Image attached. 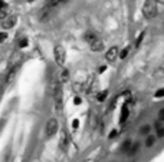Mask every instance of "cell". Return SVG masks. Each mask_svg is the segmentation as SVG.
<instances>
[{
    "mask_svg": "<svg viewBox=\"0 0 164 162\" xmlns=\"http://www.w3.org/2000/svg\"><path fill=\"white\" fill-rule=\"evenodd\" d=\"M52 98H53L56 114H62V111H63V91H62V85L59 82H53V85H52Z\"/></svg>",
    "mask_w": 164,
    "mask_h": 162,
    "instance_id": "cell-1",
    "label": "cell"
},
{
    "mask_svg": "<svg viewBox=\"0 0 164 162\" xmlns=\"http://www.w3.org/2000/svg\"><path fill=\"white\" fill-rule=\"evenodd\" d=\"M157 13H159V3L155 0H145L142 6V16L147 20H151L157 16Z\"/></svg>",
    "mask_w": 164,
    "mask_h": 162,
    "instance_id": "cell-2",
    "label": "cell"
},
{
    "mask_svg": "<svg viewBox=\"0 0 164 162\" xmlns=\"http://www.w3.org/2000/svg\"><path fill=\"white\" fill-rule=\"evenodd\" d=\"M53 56H55V62L58 66H63L65 65V59H66V52L63 46L60 45H56L53 49Z\"/></svg>",
    "mask_w": 164,
    "mask_h": 162,
    "instance_id": "cell-3",
    "label": "cell"
},
{
    "mask_svg": "<svg viewBox=\"0 0 164 162\" xmlns=\"http://www.w3.org/2000/svg\"><path fill=\"white\" fill-rule=\"evenodd\" d=\"M59 129V122H58V119L56 118H50L48 122H46V126H45V134L48 138L50 136H53L56 132Z\"/></svg>",
    "mask_w": 164,
    "mask_h": 162,
    "instance_id": "cell-4",
    "label": "cell"
},
{
    "mask_svg": "<svg viewBox=\"0 0 164 162\" xmlns=\"http://www.w3.org/2000/svg\"><path fill=\"white\" fill-rule=\"evenodd\" d=\"M59 148L63 152H66L69 148V135H68L66 129H60L59 132Z\"/></svg>",
    "mask_w": 164,
    "mask_h": 162,
    "instance_id": "cell-5",
    "label": "cell"
},
{
    "mask_svg": "<svg viewBox=\"0 0 164 162\" xmlns=\"http://www.w3.org/2000/svg\"><path fill=\"white\" fill-rule=\"evenodd\" d=\"M16 22H17V17L15 15H9V16H6L2 20V27L3 29H12V27L16 25Z\"/></svg>",
    "mask_w": 164,
    "mask_h": 162,
    "instance_id": "cell-6",
    "label": "cell"
},
{
    "mask_svg": "<svg viewBox=\"0 0 164 162\" xmlns=\"http://www.w3.org/2000/svg\"><path fill=\"white\" fill-rule=\"evenodd\" d=\"M118 53H120V50L117 46H112V48H109L107 50V53H105V60H108V62H115V59L118 58Z\"/></svg>",
    "mask_w": 164,
    "mask_h": 162,
    "instance_id": "cell-7",
    "label": "cell"
},
{
    "mask_svg": "<svg viewBox=\"0 0 164 162\" xmlns=\"http://www.w3.org/2000/svg\"><path fill=\"white\" fill-rule=\"evenodd\" d=\"M89 48H91L92 52H102L104 50V42H102V39L97 38L95 40H92L89 43Z\"/></svg>",
    "mask_w": 164,
    "mask_h": 162,
    "instance_id": "cell-8",
    "label": "cell"
},
{
    "mask_svg": "<svg viewBox=\"0 0 164 162\" xmlns=\"http://www.w3.org/2000/svg\"><path fill=\"white\" fill-rule=\"evenodd\" d=\"M52 12H53V9H50V7H46V6H45L43 9H42V12L39 13V19H40L42 22L49 20L50 17H52Z\"/></svg>",
    "mask_w": 164,
    "mask_h": 162,
    "instance_id": "cell-9",
    "label": "cell"
},
{
    "mask_svg": "<svg viewBox=\"0 0 164 162\" xmlns=\"http://www.w3.org/2000/svg\"><path fill=\"white\" fill-rule=\"evenodd\" d=\"M17 69H19V66H15V68H9L7 73H6V83H7V85H9V83H12V82H13V79L16 78Z\"/></svg>",
    "mask_w": 164,
    "mask_h": 162,
    "instance_id": "cell-10",
    "label": "cell"
},
{
    "mask_svg": "<svg viewBox=\"0 0 164 162\" xmlns=\"http://www.w3.org/2000/svg\"><path fill=\"white\" fill-rule=\"evenodd\" d=\"M20 60H22V53H15L13 56L10 58V62H9V68H15V66H19L20 63Z\"/></svg>",
    "mask_w": 164,
    "mask_h": 162,
    "instance_id": "cell-11",
    "label": "cell"
},
{
    "mask_svg": "<svg viewBox=\"0 0 164 162\" xmlns=\"http://www.w3.org/2000/svg\"><path fill=\"white\" fill-rule=\"evenodd\" d=\"M58 82H59L60 85H62V83H68V82H69V70L65 69V68L60 70V73H59V81H58Z\"/></svg>",
    "mask_w": 164,
    "mask_h": 162,
    "instance_id": "cell-12",
    "label": "cell"
},
{
    "mask_svg": "<svg viewBox=\"0 0 164 162\" xmlns=\"http://www.w3.org/2000/svg\"><path fill=\"white\" fill-rule=\"evenodd\" d=\"M128 115H130V108H128V103L125 105H122V108H121V118H120V122L121 124H124L128 118Z\"/></svg>",
    "mask_w": 164,
    "mask_h": 162,
    "instance_id": "cell-13",
    "label": "cell"
},
{
    "mask_svg": "<svg viewBox=\"0 0 164 162\" xmlns=\"http://www.w3.org/2000/svg\"><path fill=\"white\" fill-rule=\"evenodd\" d=\"M66 0H45V6L46 7H50V9H55V7H58L60 6L62 3H65Z\"/></svg>",
    "mask_w": 164,
    "mask_h": 162,
    "instance_id": "cell-14",
    "label": "cell"
},
{
    "mask_svg": "<svg viewBox=\"0 0 164 162\" xmlns=\"http://www.w3.org/2000/svg\"><path fill=\"white\" fill-rule=\"evenodd\" d=\"M107 96H108V91H102V92H99V93H98L97 99H98L99 102H104L105 99H107Z\"/></svg>",
    "mask_w": 164,
    "mask_h": 162,
    "instance_id": "cell-15",
    "label": "cell"
},
{
    "mask_svg": "<svg viewBox=\"0 0 164 162\" xmlns=\"http://www.w3.org/2000/svg\"><path fill=\"white\" fill-rule=\"evenodd\" d=\"M154 144H155V136H148L147 141H145V146L147 148H151Z\"/></svg>",
    "mask_w": 164,
    "mask_h": 162,
    "instance_id": "cell-16",
    "label": "cell"
},
{
    "mask_svg": "<svg viewBox=\"0 0 164 162\" xmlns=\"http://www.w3.org/2000/svg\"><path fill=\"white\" fill-rule=\"evenodd\" d=\"M97 38H98V36H97L95 33H87V35H85V40H87L88 43H91V42H92V40H95Z\"/></svg>",
    "mask_w": 164,
    "mask_h": 162,
    "instance_id": "cell-17",
    "label": "cell"
},
{
    "mask_svg": "<svg viewBox=\"0 0 164 162\" xmlns=\"http://www.w3.org/2000/svg\"><path fill=\"white\" fill-rule=\"evenodd\" d=\"M144 36H145V32H141L140 35H138V38H137V40H135V48H138V46L141 45V42H142V39H144Z\"/></svg>",
    "mask_w": 164,
    "mask_h": 162,
    "instance_id": "cell-18",
    "label": "cell"
},
{
    "mask_svg": "<svg viewBox=\"0 0 164 162\" xmlns=\"http://www.w3.org/2000/svg\"><path fill=\"white\" fill-rule=\"evenodd\" d=\"M128 52H130V46H127V48L122 49V52H121V53H118V56H120L121 59H125L127 55H128Z\"/></svg>",
    "mask_w": 164,
    "mask_h": 162,
    "instance_id": "cell-19",
    "label": "cell"
},
{
    "mask_svg": "<svg viewBox=\"0 0 164 162\" xmlns=\"http://www.w3.org/2000/svg\"><path fill=\"white\" fill-rule=\"evenodd\" d=\"M154 98H155V99L164 98V88H161V89H159V91H155V93H154Z\"/></svg>",
    "mask_w": 164,
    "mask_h": 162,
    "instance_id": "cell-20",
    "label": "cell"
},
{
    "mask_svg": "<svg viewBox=\"0 0 164 162\" xmlns=\"http://www.w3.org/2000/svg\"><path fill=\"white\" fill-rule=\"evenodd\" d=\"M155 134H157V136L159 138H163L164 136V126H157V129H155Z\"/></svg>",
    "mask_w": 164,
    "mask_h": 162,
    "instance_id": "cell-21",
    "label": "cell"
},
{
    "mask_svg": "<svg viewBox=\"0 0 164 162\" xmlns=\"http://www.w3.org/2000/svg\"><path fill=\"white\" fill-rule=\"evenodd\" d=\"M154 76H155V78H161V76H164V69L163 68H159V69L155 70Z\"/></svg>",
    "mask_w": 164,
    "mask_h": 162,
    "instance_id": "cell-22",
    "label": "cell"
},
{
    "mask_svg": "<svg viewBox=\"0 0 164 162\" xmlns=\"http://www.w3.org/2000/svg\"><path fill=\"white\" fill-rule=\"evenodd\" d=\"M150 131H151V128H150V125H145V126H142L141 128V134H150Z\"/></svg>",
    "mask_w": 164,
    "mask_h": 162,
    "instance_id": "cell-23",
    "label": "cell"
},
{
    "mask_svg": "<svg viewBox=\"0 0 164 162\" xmlns=\"http://www.w3.org/2000/svg\"><path fill=\"white\" fill-rule=\"evenodd\" d=\"M27 43H29V42H27V39H22V40H20V43H19V48H20V49L26 48Z\"/></svg>",
    "mask_w": 164,
    "mask_h": 162,
    "instance_id": "cell-24",
    "label": "cell"
},
{
    "mask_svg": "<svg viewBox=\"0 0 164 162\" xmlns=\"http://www.w3.org/2000/svg\"><path fill=\"white\" fill-rule=\"evenodd\" d=\"M6 39H7V33H6V32H2V33H0V43H3Z\"/></svg>",
    "mask_w": 164,
    "mask_h": 162,
    "instance_id": "cell-25",
    "label": "cell"
},
{
    "mask_svg": "<svg viewBox=\"0 0 164 162\" xmlns=\"http://www.w3.org/2000/svg\"><path fill=\"white\" fill-rule=\"evenodd\" d=\"M72 128H73V129H78V128H79V121H78V119H75V121L72 122Z\"/></svg>",
    "mask_w": 164,
    "mask_h": 162,
    "instance_id": "cell-26",
    "label": "cell"
},
{
    "mask_svg": "<svg viewBox=\"0 0 164 162\" xmlns=\"http://www.w3.org/2000/svg\"><path fill=\"white\" fill-rule=\"evenodd\" d=\"M3 9H7V5H6V2L0 0V10H3Z\"/></svg>",
    "mask_w": 164,
    "mask_h": 162,
    "instance_id": "cell-27",
    "label": "cell"
},
{
    "mask_svg": "<svg viewBox=\"0 0 164 162\" xmlns=\"http://www.w3.org/2000/svg\"><path fill=\"white\" fill-rule=\"evenodd\" d=\"M81 102H82V101H81V98H79V96H75V98H73V103H75V105H79Z\"/></svg>",
    "mask_w": 164,
    "mask_h": 162,
    "instance_id": "cell-28",
    "label": "cell"
},
{
    "mask_svg": "<svg viewBox=\"0 0 164 162\" xmlns=\"http://www.w3.org/2000/svg\"><path fill=\"white\" fill-rule=\"evenodd\" d=\"M160 118L164 119V109H161V112H160Z\"/></svg>",
    "mask_w": 164,
    "mask_h": 162,
    "instance_id": "cell-29",
    "label": "cell"
},
{
    "mask_svg": "<svg viewBox=\"0 0 164 162\" xmlns=\"http://www.w3.org/2000/svg\"><path fill=\"white\" fill-rule=\"evenodd\" d=\"M104 70H105V66H101V68H99V73H102Z\"/></svg>",
    "mask_w": 164,
    "mask_h": 162,
    "instance_id": "cell-30",
    "label": "cell"
},
{
    "mask_svg": "<svg viewBox=\"0 0 164 162\" xmlns=\"http://www.w3.org/2000/svg\"><path fill=\"white\" fill-rule=\"evenodd\" d=\"M157 3H161V5H164V0H155Z\"/></svg>",
    "mask_w": 164,
    "mask_h": 162,
    "instance_id": "cell-31",
    "label": "cell"
},
{
    "mask_svg": "<svg viewBox=\"0 0 164 162\" xmlns=\"http://www.w3.org/2000/svg\"><path fill=\"white\" fill-rule=\"evenodd\" d=\"M88 162H92V161H88Z\"/></svg>",
    "mask_w": 164,
    "mask_h": 162,
    "instance_id": "cell-32",
    "label": "cell"
}]
</instances>
